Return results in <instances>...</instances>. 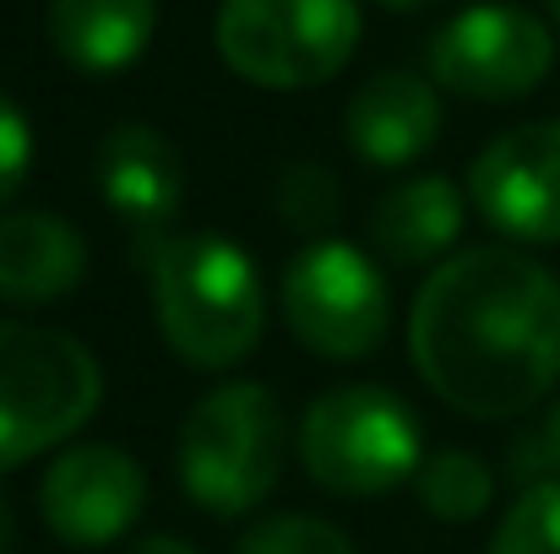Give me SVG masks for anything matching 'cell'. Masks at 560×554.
<instances>
[{
    "mask_svg": "<svg viewBox=\"0 0 560 554\" xmlns=\"http://www.w3.org/2000/svg\"><path fill=\"white\" fill-rule=\"evenodd\" d=\"M33 169V131H27V115L0 93V207L22 190Z\"/></svg>",
    "mask_w": 560,
    "mask_h": 554,
    "instance_id": "44dd1931",
    "label": "cell"
},
{
    "mask_svg": "<svg viewBox=\"0 0 560 554\" xmlns=\"http://www.w3.org/2000/svg\"><path fill=\"white\" fill-rule=\"evenodd\" d=\"M0 554H16V522H11V506L0 495Z\"/></svg>",
    "mask_w": 560,
    "mask_h": 554,
    "instance_id": "603a6c76",
    "label": "cell"
},
{
    "mask_svg": "<svg viewBox=\"0 0 560 554\" xmlns=\"http://www.w3.org/2000/svg\"><path fill=\"white\" fill-rule=\"evenodd\" d=\"M375 5H386V11H424V5H435V0H375Z\"/></svg>",
    "mask_w": 560,
    "mask_h": 554,
    "instance_id": "cb8c5ba5",
    "label": "cell"
},
{
    "mask_svg": "<svg viewBox=\"0 0 560 554\" xmlns=\"http://www.w3.org/2000/svg\"><path fill=\"white\" fill-rule=\"evenodd\" d=\"M104 397L98 359L55 327L0 321V468L71 440Z\"/></svg>",
    "mask_w": 560,
    "mask_h": 554,
    "instance_id": "277c9868",
    "label": "cell"
},
{
    "mask_svg": "<svg viewBox=\"0 0 560 554\" xmlns=\"http://www.w3.org/2000/svg\"><path fill=\"white\" fill-rule=\"evenodd\" d=\"M424 386L468 419H517L560 380V278L506 245L446 256L408 316Z\"/></svg>",
    "mask_w": 560,
    "mask_h": 554,
    "instance_id": "6da1fadb",
    "label": "cell"
},
{
    "mask_svg": "<svg viewBox=\"0 0 560 554\" xmlns=\"http://www.w3.org/2000/svg\"><path fill=\"white\" fill-rule=\"evenodd\" d=\"M159 22V0H49V44L88 76L126 71Z\"/></svg>",
    "mask_w": 560,
    "mask_h": 554,
    "instance_id": "5bb4252c",
    "label": "cell"
},
{
    "mask_svg": "<svg viewBox=\"0 0 560 554\" xmlns=\"http://www.w3.org/2000/svg\"><path fill=\"white\" fill-rule=\"evenodd\" d=\"M413 490H419V506L435 522H474L495 500V473L474 451H435V457L419 462Z\"/></svg>",
    "mask_w": 560,
    "mask_h": 554,
    "instance_id": "2e32d148",
    "label": "cell"
},
{
    "mask_svg": "<svg viewBox=\"0 0 560 554\" xmlns=\"http://www.w3.org/2000/svg\"><path fill=\"white\" fill-rule=\"evenodd\" d=\"M93 180L104 190V201L120 212V223L137 234V261H148L170 239V223L186 201V164L170 148V137H159L142 120L115 126L98 142Z\"/></svg>",
    "mask_w": 560,
    "mask_h": 554,
    "instance_id": "8fae6325",
    "label": "cell"
},
{
    "mask_svg": "<svg viewBox=\"0 0 560 554\" xmlns=\"http://www.w3.org/2000/svg\"><path fill=\"white\" fill-rule=\"evenodd\" d=\"M349 148L375 169H402L424 158L441 137V98L413 71H381L349 98Z\"/></svg>",
    "mask_w": 560,
    "mask_h": 554,
    "instance_id": "7c38bea8",
    "label": "cell"
},
{
    "mask_svg": "<svg viewBox=\"0 0 560 554\" xmlns=\"http://www.w3.org/2000/svg\"><path fill=\"white\" fill-rule=\"evenodd\" d=\"M305 473L343 500L386 495L419 473V419L386 386H332L294 429Z\"/></svg>",
    "mask_w": 560,
    "mask_h": 554,
    "instance_id": "5b68a950",
    "label": "cell"
},
{
    "mask_svg": "<svg viewBox=\"0 0 560 554\" xmlns=\"http://www.w3.org/2000/svg\"><path fill=\"white\" fill-rule=\"evenodd\" d=\"M272 201H278L283 223L300 228V234H322L343 212V190L322 164H289L278 175V185H272Z\"/></svg>",
    "mask_w": 560,
    "mask_h": 554,
    "instance_id": "ac0fdd59",
    "label": "cell"
},
{
    "mask_svg": "<svg viewBox=\"0 0 560 554\" xmlns=\"http://www.w3.org/2000/svg\"><path fill=\"white\" fill-rule=\"evenodd\" d=\"M212 44L250 87H316L338 76L360 44L354 0H223Z\"/></svg>",
    "mask_w": 560,
    "mask_h": 554,
    "instance_id": "8992f818",
    "label": "cell"
},
{
    "mask_svg": "<svg viewBox=\"0 0 560 554\" xmlns=\"http://www.w3.org/2000/svg\"><path fill=\"white\" fill-rule=\"evenodd\" d=\"M468 196L485 212L490 228L528 239V245H556L560 239V120H534L506 137H495L474 169Z\"/></svg>",
    "mask_w": 560,
    "mask_h": 554,
    "instance_id": "9c48e42d",
    "label": "cell"
},
{
    "mask_svg": "<svg viewBox=\"0 0 560 554\" xmlns=\"http://www.w3.org/2000/svg\"><path fill=\"white\" fill-rule=\"evenodd\" d=\"M142 506H148V479H142L137 457H126L120 446H104V440L60 451L38 484V511H44L49 533L77 550L115 544L120 533H131Z\"/></svg>",
    "mask_w": 560,
    "mask_h": 554,
    "instance_id": "30bf717a",
    "label": "cell"
},
{
    "mask_svg": "<svg viewBox=\"0 0 560 554\" xmlns=\"http://www.w3.org/2000/svg\"><path fill=\"white\" fill-rule=\"evenodd\" d=\"M463 234V196L446 175H419L386 190L371 212L375 250L397 267H430Z\"/></svg>",
    "mask_w": 560,
    "mask_h": 554,
    "instance_id": "9a60e30c",
    "label": "cell"
},
{
    "mask_svg": "<svg viewBox=\"0 0 560 554\" xmlns=\"http://www.w3.org/2000/svg\"><path fill=\"white\" fill-rule=\"evenodd\" d=\"M126 554H196V550L180 544V539H170V533H148V539H137Z\"/></svg>",
    "mask_w": 560,
    "mask_h": 554,
    "instance_id": "7402d4cb",
    "label": "cell"
},
{
    "mask_svg": "<svg viewBox=\"0 0 560 554\" xmlns=\"http://www.w3.org/2000/svg\"><path fill=\"white\" fill-rule=\"evenodd\" d=\"M289 424L261 380L207 391L180 429V484L207 517L256 511L283 473Z\"/></svg>",
    "mask_w": 560,
    "mask_h": 554,
    "instance_id": "3957f363",
    "label": "cell"
},
{
    "mask_svg": "<svg viewBox=\"0 0 560 554\" xmlns=\"http://www.w3.org/2000/svg\"><path fill=\"white\" fill-rule=\"evenodd\" d=\"M556 66L550 27L523 5H468L430 38V76L446 93L506 104L534 93Z\"/></svg>",
    "mask_w": 560,
    "mask_h": 554,
    "instance_id": "ba28073f",
    "label": "cell"
},
{
    "mask_svg": "<svg viewBox=\"0 0 560 554\" xmlns=\"http://www.w3.org/2000/svg\"><path fill=\"white\" fill-rule=\"evenodd\" d=\"M490 554H560V484H534L501 517Z\"/></svg>",
    "mask_w": 560,
    "mask_h": 554,
    "instance_id": "e0dca14e",
    "label": "cell"
},
{
    "mask_svg": "<svg viewBox=\"0 0 560 554\" xmlns=\"http://www.w3.org/2000/svg\"><path fill=\"white\" fill-rule=\"evenodd\" d=\"M545 5H550V16H556V22H560V0H545Z\"/></svg>",
    "mask_w": 560,
    "mask_h": 554,
    "instance_id": "d4e9b609",
    "label": "cell"
},
{
    "mask_svg": "<svg viewBox=\"0 0 560 554\" xmlns=\"http://www.w3.org/2000/svg\"><path fill=\"white\" fill-rule=\"evenodd\" d=\"M512 479H517L523 490L560 484V402L539 419V429H528V435L512 446Z\"/></svg>",
    "mask_w": 560,
    "mask_h": 554,
    "instance_id": "ffe728a7",
    "label": "cell"
},
{
    "mask_svg": "<svg viewBox=\"0 0 560 554\" xmlns=\"http://www.w3.org/2000/svg\"><path fill=\"white\" fill-rule=\"evenodd\" d=\"M153 310L164 343L196 369L240 365L267 327L256 261L218 234H170L153 256Z\"/></svg>",
    "mask_w": 560,
    "mask_h": 554,
    "instance_id": "7a4b0ae2",
    "label": "cell"
},
{
    "mask_svg": "<svg viewBox=\"0 0 560 554\" xmlns=\"http://www.w3.org/2000/svg\"><path fill=\"white\" fill-rule=\"evenodd\" d=\"M283 321L322 359H365L386 343L392 294L371 256L343 239H311L283 267Z\"/></svg>",
    "mask_w": 560,
    "mask_h": 554,
    "instance_id": "52a82bcc",
    "label": "cell"
},
{
    "mask_svg": "<svg viewBox=\"0 0 560 554\" xmlns=\"http://www.w3.org/2000/svg\"><path fill=\"white\" fill-rule=\"evenodd\" d=\"M88 272L82 234L55 212H11L0 217V299L49 305L66 299Z\"/></svg>",
    "mask_w": 560,
    "mask_h": 554,
    "instance_id": "4fadbf2b",
    "label": "cell"
},
{
    "mask_svg": "<svg viewBox=\"0 0 560 554\" xmlns=\"http://www.w3.org/2000/svg\"><path fill=\"white\" fill-rule=\"evenodd\" d=\"M240 554H360V550H354L349 533H338L332 522L305 517V511H289V517L256 522V528L240 539Z\"/></svg>",
    "mask_w": 560,
    "mask_h": 554,
    "instance_id": "d6986e66",
    "label": "cell"
}]
</instances>
